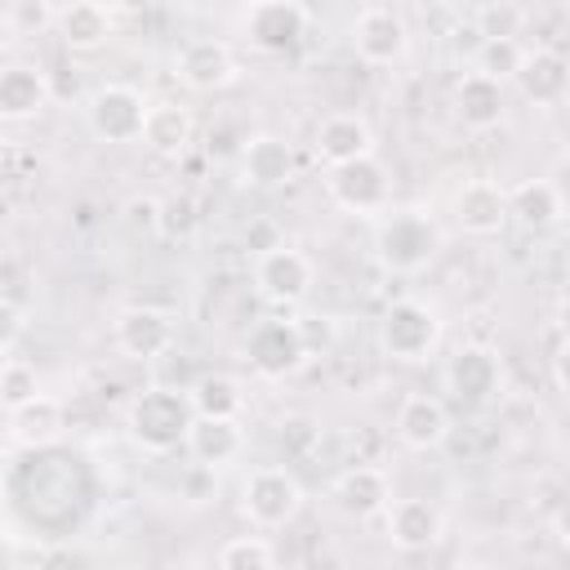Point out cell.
Wrapping results in <instances>:
<instances>
[{
    "mask_svg": "<svg viewBox=\"0 0 570 570\" xmlns=\"http://www.w3.org/2000/svg\"><path fill=\"white\" fill-rule=\"evenodd\" d=\"M503 111H508L503 85H494V80L481 76V71H463V76H459V85H454V116L463 120V129L485 134V129L503 125Z\"/></svg>",
    "mask_w": 570,
    "mask_h": 570,
    "instance_id": "cell-20",
    "label": "cell"
},
{
    "mask_svg": "<svg viewBox=\"0 0 570 570\" xmlns=\"http://www.w3.org/2000/svg\"><path fill=\"white\" fill-rule=\"evenodd\" d=\"M454 223L472 236H494L508 227V191L490 178H472L454 196Z\"/></svg>",
    "mask_w": 570,
    "mask_h": 570,
    "instance_id": "cell-19",
    "label": "cell"
},
{
    "mask_svg": "<svg viewBox=\"0 0 570 570\" xmlns=\"http://www.w3.org/2000/svg\"><path fill=\"white\" fill-rule=\"evenodd\" d=\"M187 401H191V414L196 419H240L245 410V392L232 374H200L191 387H187Z\"/></svg>",
    "mask_w": 570,
    "mask_h": 570,
    "instance_id": "cell-27",
    "label": "cell"
},
{
    "mask_svg": "<svg viewBox=\"0 0 570 570\" xmlns=\"http://www.w3.org/2000/svg\"><path fill=\"white\" fill-rule=\"evenodd\" d=\"M178 80L196 94H218L236 80V53L227 40H214V36H200V40H187L183 53H178Z\"/></svg>",
    "mask_w": 570,
    "mask_h": 570,
    "instance_id": "cell-13",
    "label": "cell"
},
{
    "mask_svg": "<svg viewBox=\"0 0 570 570\" xmlns=\"http://www.w3.org/2000/svg\"><path fill=\"white\" fill-rule=\"evenodd\" d=\"M22 330H27L22 307H18L13 298H4V294H0V352H9V347L22 338Z\"/></svg>",
    "mask_w": 570,
    "mask_h": 570,
    "instance_id": "cell-36",
    "label": "cell"
},
{
    "mask_svg": "<svg viewBox=\"0 0 570 570\" xmlns=\"http://www.w3.org/2000/svg\"><path fill=\"white\" fill-rule=\"evenodd\" d=\"M512 85L521 89L525 102H534V107H557V102L570 94V62H566V53H557V49H534V53L521 58Z\"/></svg>",
    "mask_w": 570,
    "mask_h": 570,
    "instance_id": "cell-17",
    "label": "cell"
},
{
    "mask_svg": "<svg viewBox=\"0 0 570 570\" xmlns=\"http://www.w3.org/2000/svg\"><path fill=\"white\" fill-rule=\"evenodd\" d=\"M4 218H9V191L0 187V223H4Z\"/></svg>",
    "mask_w": 570,
    "mask_h": 570,
    "instance_id": "cell-38",
    "label": "cell"
},
{
    "mask_svg": "<svg viewBox=\"0 0 570 570\" xmlns=\"http://www.w3.org/2000/svg\"><path fill=\"white\" fill-rule=\"evenodd\" d=\"M183 445L200 468L214 472V468H227L245 450V432H240V419H191Z\"/></svg>",
    "mask_w": 570,
    "mask_h": 570,
    "instance_id": "cell-25",
    "label": "cell"
},
{
    "mask_svg": "<svg viewBox=\"0 0 570 570\" xmlns=\"http://www.w3.org/2000/svg\"><path fill=\"white\" fill-rule=\"evenodd\" d=\"M53 98L49 71L31 67V62H9L0 67V120L4 125H27L36 120Z\"/></svg>",
    "mask_w": 570,
    "mask_h": 570,
    "instance_id": "cell-14",
    "label": "cell"
},
{
    "mask_svg": "<svg viewBox=\"0 0 570 570\" xmlns=\"http://www.w3.org/2000/svg\"><path fill=\"white\" fill-rule=\"evenodd\" d=\"M120 218L134 236H160V196H147V191H134L125 205H120Z\"/></svg>",
    "mask_w": 570,
    "mask_h": 570,
    "instance_id": "cell-33",
    "label": "cell"
},
{
    "mask_svg": "<svg viewBox=\"0 0 570 570\" xmlns=\"http://www.w3.org/2000/svg\"><path fill=\"white\" fill-rule=\"evenodd\" d=\"M312 147H316V160L325 169H338V165H352V160L374 156V129L356 111H334V116L321 120Z\"/></svg>",
    "mask_w": 570,
    "mask_h": 570,
    "instance_id": "cell-15",
    "label": "cell"
},
{
    "mask_svg": "<svg viewBox=\"0 0 570 570\" xmlns=\"http://www.w3.org/2000/svg\"><path fill=\"white\" fill-rule=\"evenodd\" d=\"M396 436L410 450H436L450 436V410L432 392H410L396 405Z\"/></svg>",
    "mask_w": 570,
    "mask_h": 570,
    "instance_id": "cell-18",
    "label": "cell"
},
{
    "mask_svg": "<svg viewBox=\"0 0 570 570\" xmlns=\"http://www.w3.org/2000/svg\"><path fill=\"white\" fill-rule=\"evenodd\" d=\"M307 27H312V13L298 0H258V4H249L240 13V36L258 53H289V49H298Z\"/></svg>",
    "mask_w": 570,
    "mask_h": 570,
    "instance_id": "cell-5",
    "label": "cell"
},
{
    "mask_svg": "<svg viewBox=\"0 0 570 570\" xmlns=\"http://www.w3.org/2000/svg\"><path fill=\"white\" fill-rule=\"evenodd\" d=\"M298 508H303V485H298V476L289 468H276V463L254 468L245 476V485H240V512L258 530L289 525L298 517Z\"/></svg>",
    "mask_w": 570,
    "mask_h": 570,
    "instance_id": "cell-4",
    "label": "cell"
},
{
    "mask_svg": "<svg viewBox=\"0 0 570 570\" xmlns=\"http://www.w3.org/2000/svg\"><path fill=\"white\" fill-rule=\"evenodd\" d=\"M508 223H517L521 232H548L561 223V191L548 178H525L508 191Z\"/></svg>",
    "mask_w": 570,
    "mask_h": 570,
    "instance_id": "cell-26",
    "label": "cell"
},
{
    "mask_svg": "<svg viewBox=\"0 0 570 570\" xmlns=\"http://www.w3.org/2000/svg\"><path fill=\"white\" fill-rule=\"evenodd\" d=\"M111 338L120 347V356L129 361H156L174 347V316L165 307H151V303H134L116 316L111 325Z\"/></svg>",
    "mask_w": 570,
    "mask_h": 570,
    "instance_id": "cell-10",
    "label": "cell"
},
{
    "mask_svg": "<svg viewBox=\"0 0 570 570\" xmlns=\"http://www.w3.org/2000/svg\"><path fill=\"white\" fill-rule=\"evenodd\" d=\"M9 18H13L22 31H45V27H53L58 9H53V4H40V0H22V4L9 9Z\"/></svg>",
    "mask_w": 570,
    "mask_h": 570,
    "instance_id": "cell-35",
    "label": "cell"
},
{
    "mask_svg": "<svg viewBox=\"0 0 570 570\" xmlns=\"http://www.w3.org/2000/svg\"><path fill=\"white\" fill-rule=\"evenodd\" d=\"M445 245V232L432 214L423 209H396L374 227V258L392 276H414L423 272Z\"/></svg>",
    "mask_w": 570,
    "mask_h": 570,
    "instance_id": "cell-2",
    "label": "cell"
},
{
    "mask_svg": "<svg viewBox=\"0 0 570 570\" xmlns=\"http://www.w3.org/2000/svg\"><path fill=\"white\" fill-rule=\"evenodd\" d=\"M325 191L347 214H383L392 205V178H387V165L379 156L325 169Z\"/></svg>",
    "mask_w": 570,
    "mask_h": 570,
    "instance_id": "cell-6",
    "label": "cell"
},
{
    "mask_svg": "<svg viewBox=\"0 0 570 570\" xmlns=\"http://www.w3.org/2000/svg\"><path fill=\"white\" fill-rule=\"evenodd\" d=\"M312 258L303 254V249H294V245H276V249H267V254H258V263H254V285L263 289V298H272V303H281V307H294V303H303L307 294H312Z\"/></svg>",
    "mask_w": 570,
    "mask_h": 570,
    "instance_id": "cell-9",
    "label": "cell"
},
{
    "mask_svg": "<svg viewBox=\"0 0 570 570\" xmlns=\"http://www.w3.org/2000/svg\"><path fill=\"white\" fill-rule=\"evenodd\" d=\"M147 107H151V102H147L134 85L111 80V85H98V89L89 94L85 116H89V129H94L102 142H134V138H142Z\"/></svg>",
    "mask_w": 570,
    "mask_h": 570,
    "instance_id": "cell-7",
    "label": "cell"
},
{
    "mask_svg": "<svg viewBox=\"0 0 570 570\" xmlns=\"http://www.w3.org/2000/svg\"><path fill=\"white\" fill-rule=\"evenodd\" d=\"M191 138H196V120L183 102H151L147 107V120H142L147 151H156L165 160H178V156H187Z\"/></svg>",
    "mask_w": 570,
    "mask_h": 570,
    "instance_id": "cell-24",
    "label": "cell"
},
{
    "mask_svg": "<svg viewBox=\"0 0 570 570\" xmlns=\"http://www.w3.org/2000/svg\"><path fill=\"white\" fill-rule=\"evenodd\" d=\"M334 503H338V512H347V517H356V521H370V517L387 512V503H392L387 472H383V468H370V463L347 468V472L334 481Z\"/></svg>",
    "mask_w": 570,
    "mask_h": 570,
    "instance_id": "cell-21",
    "label": "cell"
},
{
    "mask_svg": "<svg viewBox=\"0 0 570 570\" xmlns=\"http://www.w3.org/2000/svg\"><path fill=\"white\" fill-rule=\"evenodd\" d=\"M191 401L187 392L178 387H165V383H151L142 387L129 410H125V428H129V441L142 445L147 454H169L187 441V428H191Z\"/></svg>",
    "mask_w": 570,
    "mask_h": 570,
    "instance_id": "cell-1",
    "label": "cell"
},
{
    "mask_svg": "<svg viewBox=\"0 0 570 570\" xmlns=\"http://www.w3.org/2000/svg\"><path fill=\"white\" fill-rule=\"evenodd\" d=\"M218 570H276V552L263 534H236L218 548Z\"/></svg>",
    "mask_w": 570,
    "mask_h": 570,
    "instance_id": "cell-30",
    "label": "cell"
},
{
    "mask_svg": "<svg viewBox=\"0 0 570 570\" xmlns=\"http://www.w3.org/2000/svg\"><path fill=\"white\" fill-rule=\"evenodd\" d=\"M9 428H13V441H18V445L40 450V445H49V441L62 436V405L40 392L36 401H27L22 410L9 414Z\"/></svg>",
    "mask_w": 570,
    "mask_h": 570,
    "instance_id": "cell-28",
    "label": "cell"
},
{
    "mask_svg": "<svg viewBox=\"0 0 570 570\" xmlns=\"http://www.w3.org/2000/svg\"><path fill=\"white\" fill-rule=\"evenodd\" d=\"M499 383H503V365H499V356H494L490 347H481V343H463V347L450 356V365H445V387H450L454 401L468 405V410L494 401V396H499Z\"/></svg>",
    "mask_w": 570,
    "mask_h": 570,
    "instance_id": "cell-12",
    "label": "cell"
},
{
    "mask_svg": "<svg viewBox=\"0 0 570 570\" xmlns=\"http://www.w3.org/2000/svg\"><path fill=\"white\" fill-rule=\"evenodd\" d=\"M441 508L428 499H396L387 503V534L401 552H423L441 539Z\"/></svg>",
    "mask_w": 570,
    "mask_h": 570,
    "instance_id": "cell-23",
    "label": "cell"
},
{
    "mask_svg": "<svg viewBox=\"0 0 570 570\" xmlns=\"http://www.w3.org/2000/svg\"><path fill=\"white\" fill-rule=\"evenodd\" d=\"M352 45L370 67H392L410 49V27L392 4H370L352 22Z\"/></svg>",
    "mask_w": 570,
    "mask_h": 570,
    "instance_id": "cell-11",
    "label": "cell"
},
{
    "mask_svg": "<svg viewBox=\"0 0 570 570\" xmlns=\"http://www.w3.org/2000/svg\"><path fill=\"white\" fill-rule=\"evenodd\" d=\"M521 58H525V49H521L517 40H481V45H476V67H472V71L490 76L494 85H508V80L517 76Z\"/></svg>",
    "mask_w": 570,
    "mask_h": 570,
    "instance_id": "cell-32",
    "label": "cell"
},
{
    "mask_svg": "<svg viewBox=\"0 0 570 570\" xmlns=\"http://www.w3.org/2000/svg\"><path fill=\"white\" fill-rule=\"evenodd\" d=\"M240 174H245V183H254L263 191L285 187L294 178V147L276 134H254L240 147Z\"/></svg>",
    "mask_w": 570,
    "mask_h": 570,
    "instance_id": "cell-22",
    "label": "cell"
},
{
    "mask_svg": "<svg viewBox=\"0 0 570 570\" xmlns=\"http://www.w3.org/2000/svg\"><path fill=\"white\" fill-rule=\"evenodd\" d=\"M36 396H40V374H36V365H27V361H18V356L0 361V405L13 414V410H22V405L36 401Z\"/></svg>",
    "mask_w": 570,
    "mask_h": 570,
    "instance_id": "cell-31",
    "label": "cell"
},
{
    "mask_svg": "<svg viewBox=\"0 0 570 570\" xmlns=\"http://www.w3.org/2000/svg\"><path fill=\"white\" fill-rule=\"evenodd\" d=\"M245 240H249V249H258V254H267V249H276V245H281V236H276V227H272V223H254V227L245 232Z\"/></svg>",
    "mask_w": 570,
    "mask_h": 570,
    "instance_id": "cell-37",
    "label": "cell"
},
{
    "mask_svg": "<svg viewBox=\"0 0 570 570\" xmlns=\"http://www.w3.org/2000/svg\"><path fill=\"white\" fill-rule=\"evenodd\" d=\"M454 570H490V566H481V561H463V566H454Z\"/></svg>",
    "mask_w": 570,
    "mask_h": 570,
    "instance_id": "cell-39",
    "label": "cell"
},
{
    "mask_svg": "<svg viewBox=\"0 0 570 570\" xmlns=\"http://www.w3.org/2000/svg\"><path fill=\"white\" fill-rule=\"evenodd\" d=\"M521 27H525V9L512 0H485L472 13V36L481 40H517Z\"/></svg>",
    "mask_w": 570,
    "mask_h": 570,
    "instance_id": "cell-29",
    "label": "cell"
},
{
    "mask_svg": "<svg viewBox=\"0 0 570 570\" xmlns=\"http://www.w3.org/2000/svg\"><path fill=\"white\" fill-rule=\"evenodd\" d=\"M245 356H249V365H254L263 379H285V374L303 370L307 343H303L298 321H285V316L258 321L254 334L245 338Z\"/></svg>",
    "mask_w": 570,
    "mask_h": 570,
    "instance_id": "cell-8",
    "label": "cell"
},
{
    "mask_svg": "<svg viewBox=\"0 0 570 570\" xmlns=\"http://www.w3.org/2000/svg\"><path fill=\"white\" fill-rule=\"evenodd\" d=\"M379 343L392 361H428L441 343V312L428 298H396L379 321Z\"/></svg>",
    "mask_w": 570,
    "mask_h": 570,
    "instance_id": "cell-3",
    "label": "cell"
},
{
    "mask_svg": "<svg viewBox=\"0 0 570 570\" xmlns=\"http://www.w3.org/2000/svg\"><path fill=\"white\" fill-rule=\"evenodd\" d=\"M53 31L71 53H98L116 36V13L107 4H98V0H76V4L58 9Z\"/></svg>",
    "mask_w": 570,
    "mask_h": 570,
    "instance_id": "cell-16",
    "label": "cell"
},
{
    "mask_svg": "<svg viewBox=\"0 0 570 570\" xmlns=\"http://www.w3.org/2000/svg\"><path fill=\"white\" fill-rule=\"evenodd\" d=\"M196 200L191 196H169V200H160V232L165 236H174V240H187L191 232H196Z\"/></svg>",
    "mask_w": 570,
    "mask_h": 570,
    "instance_id": "cell-34",
    "label": "cell"
}]
</instances>
